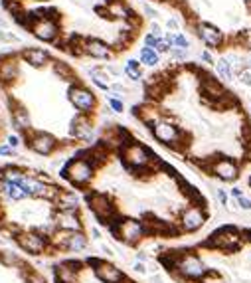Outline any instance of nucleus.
Here are the masks:
<instances>
[{
	"label": "nucleus",
	"mask_w": 251,
	"mask_h": 283,
	"mask_svg": "<svg viewBox=\"0 0 251 283\" xmlns=\"http://www.w3.org/2000/svg\"><path fill=\"white\" fill-rule=\"evenodd\" d=\"M60 178L81 194L95 222L131 250L190 234L186 216L206 200L182 174L123 125L77 149Z\"/></svg>",
	"instance_id": "f257e3e1"
},
{
	"label": "nucleus",
	"mask_w": 251,
	"mask_h": 283,
	"mask_svg": "<svg viewBox=\"0 0 251 283\" xmlns=\"http://www.w3.org/2000/svg\"><path fill=\"white\" fill-rule=\"evenodd\" d=\"M81 196L42 168L0 165V238L36 259H58L89 246Z\"/></svg>",
	"instance_id": "f03ea898"
},
{
	"label": "nucleus",
	"mask_w": 251,
	"mask_h": 283,
	"mask_svg": "<svg viewBox=\"0 0 251 283\" xmlns=\"http://www.w3.org/2000/svg\"><path fill=\"white\" fill-rule=\"evenodd\" d=\"M52 279L54 283H142L99 256L60 259L52 265Z\"/></svg>",
	"instance_id": "7ed1b4c3"
},
{
	"label": "nucleus",
	"mask_w": 251,
	"mask_h": 283,
	"mask_svg": "<svg viewBox=\"0 0 251 283\" xmlns=\"http://www.w3.org/2000/svg\"><path fill=\"white\" fill-rule=\"evenodd\" d=\"M0 283H52L49 277L18 250L0 246Z\"/></svg>",
	"instance_id": "20e7f679"
},
{
	"label": "nucleus",
	"mask_w": 251,
	"mask_h": 283,
	"mask_svg": "<svg viewBox=\"0 0 251 283\" xmlns=\"http://www.w3.org/2000/svg\"><path fill=\"white\" fill-rule=\"evenodd\" d=\"M22 24L36 40H40L44 44H60L62 34H64L62 22H60L56 10H52V8H40V10L30 12Z\"/></svg>",
	"instance_id": "39448f33"
},
{
	"label": "nucleus",
	"mask_w": 251,
	"mask_h": 283,
	"mask_svg": "<svg viewBox=\"0 0 251 283\" xmlns=\"http://www.w3.org/2000/svg\"><path fill=\"white\" fill-rule=\"evenodd\" d=\"M117 56L115 48L95 36H83L81 38V58H89V60H97V62H111Z\"/></svg>",
	"instance_id": "423d86ee"
},
{
	"label": "nucleus",
	"mask_w": 251,
	"mask_h": 283,
	"mask_svg": "<svg viewBox=\"0 0 251 283\" xmlns=\"http://www.w3.org/2000/svg\"><path fill=\"white\" fill-rule=\"evenodd\" d=\"M22 75V62L18 52L0 54V89L12 87Z\"/></svg>",
	"instance_id": "0eeeda50"
},
{
	"label": "nucleus",
	"mask_w": 251,
	"mask_h": 283,
	"mask_svg": "<svg viewBox=\"0 0 251 283\" xmlns=\"http://www.w3.org/2000/svg\"><path fill=\"white\" fill-rule=\"evenodd\" d=\"M18 58L22 66H28L30 70H47L49 64L54 62L52 52L47 48H40V46H26L18 50Z\"/></svg>",
	"instance_id": "6e6552de"
},
{
	"label": "nucleus",
	"mask_w": 251,
	"mask_h": 283,
	"mask_svg": "<svg viewBox=\"0 0 251 283\" xmlns=\"http://www.w3.org/2000/svg\"><path fill=\"white\" fill-rule=\"evenodd\" d=\"M138 62H140V66L157 68L160 64V54H157L153 48H146V46H142L140 52H138Z\"/></svg>",
	"instance_id": "1a4fd4ad"
},
{
	"label": "nucleus",
	"mask_w": 251,
	"mask_h": 283,
	"mask_svg": "<svg viewBox=\"0 0 251 283\" xmlns=\"http://www.w3.org/2000/svg\"><path fill=\"white\" fill-rule=\"evenodd\" d=\"M123 73L131 79V81H140L142 79V66L138 60H127L125 68H123Z\"/></svg>",
	"instance_id": "9d476101"
},
{
	"label": "nucleus",
	"mask_w": 251,
	"mask_h": 283,
	"mask_svg": "<svg viewBox=\"0 0 251 283\" xmlns=\"http://www.w3.org/2000/svg\"><path fill=\"white\" fill-rule=\"evenodd\" d=\"M216 70H218V73H220V77H222V79H226V81L233 79V70H231V66H229V60H228V58H222V60L216 64Z\"/></svg>",
	"instance_id": "9b49d317"
},
{
	"label": "nucleus",
	"mask_w": 251,
	"mask_h": 283,
	"mask_svg": "<svg viewBox=\"0 0 251 283\" xmlns=\"http://www.w3.org/2000/svg\"><path fill=\"white\" fill-rule=\"evenodd\" d=\"M0 44H20V38L10 30H0Z\"/></svg>",
	"instance_id": "f8f14e48"
},
{
	"label": "nucleus",
	"mask_w": 251,
	"mask_h": 283,
	"mask_svg": "<svg viewBox=\"0 0 251 283\" xmlns=\"http://www.w3.org/2000/svg\"><path fill=\"white\" fill-rule=\"evenodd\" d=\"M155 52H157V54H168V52H170V44L166 42L164 36L157 40V44H155Z\"/></svg>",
	"instance_id": "ddd939ff"
},
{
	"label": "nucleus",
	"mask_w": 251,
	"mask_h": 283,
	"mask_svg": "<svg viewBox=\"0 0 251 283\" xmlns=\"http://www.w3.org/2000/svg\"><path fill=\"white\" fill-rule=\"evenodd\" d=\"M237 77H239L241 85H245V87H251V70H249V68L237 70Z\"/></svg>",
	"instance_id": "4468645a"
},
{
	"label": "nucleus",
	"mask_w": 251,
	"mask_h": 283,
	"mask_svg": "<svg viewBox=\"0 0 251 283\" xmlns=\"http://www.w3.org/2000/svg\"><path fill=\"white\" fill-rule=\"evenodd\" d=\"M176 62H184L186 60V56H188V50H180V48H170V52H168Z\"/></svg>",
	"instance_id": "2eb2a0df"
},
{
	"label": "nucleus",
	"mask_w": 251,
	"mask_h": 283,
	"mask_svg": "<svg viewBox=\"0 0 251 283\" xmlns=\"http://www.w3.org/2000/svg\"><path fill=\"white\" fill-rule=\"evenodd\" d=\"M107 103H109V107H111L115 113H123V109H125L123 101H121V99H117V97H109V99H107Z\"/></svg>",
	"instance_id": "dca6fc26"
},
{
	"label": "nucleus",
	"mask_w": 251,
	"mask_h": 283,
	"mask_svg": "<svg viewBox=\"0 0 251 283\" xmlns=\"http://www.w3.org/2000/svg\"><path fill=\"white\" fill-rule=\"evenodd\" d=\"M142 10H144V14H146L148 18H159V12H157L153 6H150V4H144Z\"/></svg>",
	"instance_id": "f3484780"
},
{
	"label": "nucleus",
	"mask_w": 251,
	"mask_h": 283,
	"mask_svg": "<svg viewBox=\"0 0 251 283\" xmlns=\"http://www.w3.org/2000/svg\"><path fill=\"white\" fill-rule=\"evenodd\" d=\"M148 34H153V36H162V28H160V24H157V22H153V24H150V32Z\"/></svg>",
	"instance_id": "a211bd4d"
},
{
	"label": "nucleus",
	"mask_w": 251,
	"mask_h": 283,
	"mask_svg": "<svg viewBox=\"0 0 251 283\" xmlns=\"http://www.w3.org/2000/svg\"><path fill=\"white\" fill-rule=\"evenodd\" d=\"M237 204H239L243 210H251V200L245 198V196H239V198H237Z\"/></svg>",
	"instance_id": "6ab92c4d"
},
{
	"label": "nucleus",
	"mask_w": 251,
	"mask_h": 283,
	"mask_svg": "<svg viewBox=\"0 0 251 283\" xmlns=\"http://www.w3.org/2000/svg\"><path fill=\"white\" fill-rule=\"evenodd\" d=\"M166 28H170V30H174V32H178V28H180V24H178V20H176V18H168V20H166Z\"/></svg>",
	"instance_id": "aec40b11"
},
{
	"label": "nucleus",
	"mask_w": 251,
	"mask_h": 283,
	"mask_svg": "<svg viewBox=\"0 0 251 283\" xmlns=\"http://www.w3.org/2000/svg\"><path fill=\"white\" fill-rule=\"evenodd\" d=\"M202 60H204L206 64H214V56L210 54V50H204V52H202Z\"/></svg>",
	"instance_id": "412c9836"
},
{
	"label": "nucleus",
	"mask_w": 251,
	"mask_h": 283,
	"mask_svg": "<svg viewBox=\"0 0 251 283\" xmlns=\"http://www.w3.org/2000/svg\"><path fill=\"white\" fill-rule=\"evenodd\" d=\"M218 196H220V200H222V204H224V206H228V202H229V198H228V194H226L224 190H218Z\"/></svg>",
	"instance_id": "4be33fe9"
},
{
	"label": "nucleus",
	"mask_w": 251,
	"mask_h": 283,
	"mask_svg": "<svg viewBox=\"0 0 251 283\" xmlns=\"http://www.w3.org/2000/svg\"><path fill=\"white\" fill-rule=\"evenodd\" d=\"M0 30H8V22L4 18H0Z\"/></svg>",
	"instance_id": "5701e85b"
},
{
	"label": "nucleus",
	"mask_w": 251,
	"mask_h": 283,
	"mask_svg": "<svg viewBox=\"0 0 251 283\" xmlns=\"http://www.w3.org/2000/svg\"><path fill=\"white\" fill-rule=\"evenodd\" d=\"M231 194H233L235 198H239V196H243V192L239 190V188H233V190H231Z\"/></svg>",
	"instance_id": "b1692460"
},
{
	"label": "nucleus",
	"mask_w": 251,
	"mask_h": 283,
	"mask_svg": "<svg viewBox=\"0 0 251 283\" xmlns=\"http://www.w3.org/2000/svg\"><path fill=\"white\" fill-rule=\"evenodd\" d=\"M157 2H162V0H157Z\"/></svg>",
	"instance_id": "393cba45"
},
{
	"label": "nucleus",
	"mask_w": 251,
	"mask_h": 283,
	"mask_svg": "<svg viewBox=\"0 0 251 283\" xmlns=\"http://www.w3.org/2000/svg\"><path fill=\"white\" fill-rule=\"evenodd\" d=\"M249 70H251V64H249Z\"/></svg>",
	"instance_id": "a878e982"
}]
</instances>
